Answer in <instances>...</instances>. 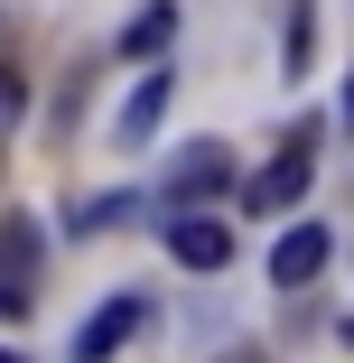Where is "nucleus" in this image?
<instances>
[{
  "instance_id": "obj_1",
  "label": "nucleus",
  "mask_w": 354,
  "mask_h": 363,
  "mask_svg": "<svg viewBox=\"0 0 354 363\" xmlns=\"http://www.w3.org/2000/svg\"><path fill=\"white\" fill-rule=\"evenodd\" d=\"M308 177H317V121H299L289 140H280V159H270L261 177H243V205H252V214H289V205L308 196Z\"/></svg>"
},
{
  "instance_id": "obj_2",
  "label": "nucleus",
  "mask_w": 354,
  "mask_h": 363,
  "mask_svg": "<svg viewBox=\"0 0 354 363\" xmlns=\"http://www.w3.org/2000/svg\"><path fill=\"white\" fill-rule=\"evenodd\" d=\"M326 261H336V233L326 224H289V233L270 242V289H308Z\"/></svg>"
},
{
  "instance_id": "obj_3",
  "label": "nucleus",
  "mask_w": 354,
  "mask_h": 363,
  "mask_svg": "<svg viewBox=\"0 0 354 363\" xmlns=\"http://www.w3.org/2000/svg\"><path fill=\"white\" fill-rule=\"evenodd\" d=\"M140 317H150V298H131V289H121V298H103V308L84 317V335H75V363H103V354H121V345L140 335Z\"/></svg>"
},
{
  "instance_id": "obj_4",
  "label": "nucleus",
  "mask_w": 354,
  "mask_h": 363,
  "mask_svg": "<svg viewBox=\"0 0 354 363\" xmlns=\"http://www.w3.org/2000/svg\"><path fill=\"white\" fill-rule=\"evenodd\" d=\"M224 177H233V150H224V140H187V150H177V177H168L177 214H187V205H205Z\"/></svg>"
},
{
  "instance_id": "obj_5",
  "label": "nucleus",
  "mask_w": 354,
  "mask_h": 363,
  "mask_svg": "<svg viewBox=\"0 0 354 363\" xmlns=\"http://www.w3.org/2000/svg\"><path fill=\"white\" fill-rule=\"evenodd\" d=\"M168 252H177V270H224L233 261V233L215 224V214H177V224H168Z\"/></svg>"
},
{
  "instance_id": "obj_6",
  "label": "nucleus",
  "mask_w": 354,
  "mask_h": 363,
  "mask_svg": "<svg viewBox=\"0 0 354 363\" xmlns=\"http://www.w3.org/2000/svg\"><path fill=\"white\" fill-rule=\"evenodd\" d=\"M168 38H177V0H150V10L121 28V56H131V65H159V56H168Z\"/></svg>"
},
{
  "instance_id": "obj_7",
  "label": "nucleus",
  "mask_w": 354,
  "mask_h": 363,
  "mask_svg": "<svg viewBox=\"0 0 354 363\" xmlns=\"http://www.w3.org/2000/svg\"><path fill=\"white\" fill-rule=\"evenodd\" d=\"M168 94H177V84H168V65H150V75H140V94L121 103V140H131V150H140V140L159 130V112H168Z\"/></svg>"
},
{
  "instance_id": "obj_8",
  "label": "nucleus",
  "mask_w": 354,
  "mask_h": 363,
  "mask_svg": "<svg viewBox=\"0 0 354 363\" xmlns=\"http://www.w3.org/2000/svg\"><path fill=\"white\" fill-rule=\"evenodd\" d=\"M28 270H38V224H28V214H10V224H0V279L28 289Z\"/></svg>"
},
{
  "instance_id": "obj_9",
  "label": "nucleus",
  "mask_w": 354,
  "mask_h": 363,
  "mask_svg": "<svg viewBox=\"0 0 354 363\" xmlns=\"http://www.w3.org/2000/svg\"><path fill=\"white\" fill-rule=\"evenodd\" d=\"M317 10H308V0H299V10H289V75H308V47H317V28H308Z\"/></svg>"
},
{
  "instance_id": "obj_10",
  "label": "nucleus",
  "mask_w": 354,
  "mask_h": 363,
  "mask_svg": "<svg viewBox=\"0 0 354 363\" xmlns=\"http://www.w3.org/2000/svg\"><path fill=\"white\" fill-rule=\"evenodd\" d=\"M19 112H28V84L10 75V65H0V130H19Z\"/></svg>"
},
{
  "instance_id": "obj_11",
  "label": "nucleus",
  "mask_w": 354,
  "mask_h": 363,
  "mask_svg": "<svg viewBox=\"0 0 354 363\" xmlns=\"http://www.w3.org/2000/svg\"><path fill=\"white\" fill-rule=\"evenodd\" d=\"M19 317H28V289H19V279H0V326H19Z\"/></svg>"
},
{
  "instance_id": "obj_12",
  "label": "nucleus",
  "mask_w": 354,
  "mask_h": 363,
  "mask_svg": "<svg viewBox=\"0 0 354 363\" xmlns=\"http://www.w3.org/2000/svg\"><path fill=\"white\" fill-rule=\"evenodd\" d=\"M215 363H261V345H224V354H215Z\"/></svg>"
},
{
  "instance_id": "obj_13",
  "label": "nucleus",
  "mask_w": 354,
  "mask_h": 363,
  "mask_svg": "<svg viewBox=\"0 0 354 363\" xmlns=\"http://www.w3.org/2000/svg\"><path fill=\"white\" fill-rule=\"evenodd\" d=\"M0 363H28V354H0Z\"/></svg>"
},
{
  "instance_id": "obj_14",
  "label": "nucleus",
  "mask_w": 354,
  "mask_h": 363,
  "mask_svg": "<svg viewBox=\"0 0 354 363\" xmlns=\"http://www.w3.org/2000/svg\"><path fill=\"white\" fill-rule=\"evenodd\" d=\"M345 345H354V317H345Z\"/></svg>"
}]
</instances>
